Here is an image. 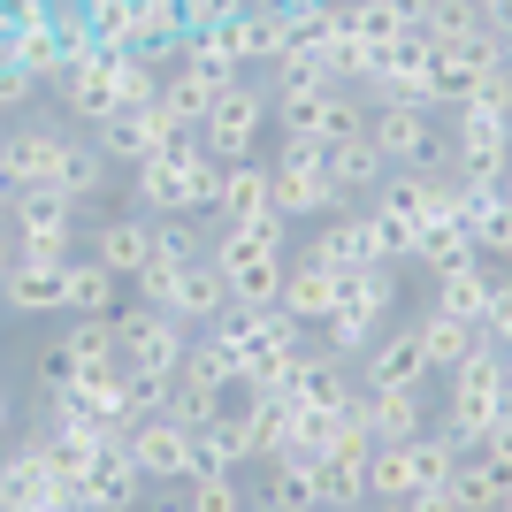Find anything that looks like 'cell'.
<instances>
[{"label":"cell","instance_id":"1","mask_svg":"<svg viewBox=\"0 0 512 512\" xmlns=\"http://www.w3.org/2000/svg\"><path fill=\"white\" fill-rule=\"evenodd\" d=\"M214 276L230 283L237 306H276L283 299V268H291V245L268 230H253V222H214Z\"/></svg>","mask_w":512,"mask_h":512},{"label":"cell","instance_id":"2","mask_svg":"<svg viewBox=\"0 0 512 512\" xmlns=\"http://www.w3.org/2000/svg\"><path fill=\"white\" fill-rule=\"evenodd\" d=\"M268 130H276V100H268V77H230L222 85V100L199 115V153H214V161H268Z\"/></svg>","mask_w":512,"mask_h":512},{"label":"cell","instance_id":"3","mask_svg":"<svg viewBox=\"0 0 512 512\" xmlns=\"http://www.w3.org/2000/svg\"><path fill=\"white\" fill-rule=\"evenodd\" d=\"M367 138L383 153V169H444L451 161L444 115L428 100H367Z\"/></svg>","mask_w":512,"mask_h":512},{"label":"cell","instance_id":"4","mask_svg":"<svg viewBox=\"0 0 512 512\" xmlns=\"http://www.w3.org/2000/svg\"><path fill=\"white\" fill-rule=\"evenodd\" d=\"M451 161L444 169L467 184V192H497L512 176V115H490V107H451L444 115Z\"/></svg>","mask_w":512,"mask_h":512},{"label":"cell","instance_id":"5","mask_svg":"<svg viewBox=\"0 0 512 512\" xmlns=\"http://www.w3.org/2000/svg\"><path fill=\"white\" fill-rule=\"evenodd\" d=\"M505 406H512V390H505V352L474 344L467 360H459V367L444 375V413H436V421H444L451 436H459V444L474 451V436H482V428H490Z\"/></svg>","mask_w":512,"mask_h":512},{"label":"cell","instance_id":"6","mask_svg":"<svg viewBox=\"0 0 512 512\" xmlns=\"http://www.w3.org/2000/svg\"><path fill=\"white\" fill-rule=\"evenodd\" d=\"M69 123H16L8 138H0V169H8V184L16 192H62L69 176Z\"/></svg>","mask_w":512,"mask_h":512},{"label":"cell","instance_id":"7","mask_svg":"<svg viewBox=\"0 0 512 512\" xmlns=\"http://www.w3.org/2000/svg\"><path fill=\"white\" fill-rule=\"evenodd\" d=\"M230 398H237L230 360H222V352L192 329V352H184V367H176V383H169V413L184 428H207L214 413H230Z\"/></svg>","mask_w":512,"mask_h":512},{"label":"cell","instance_id":"8","mask_svg":"<svg viewBox=\"0 0 512 512\" xmlns=\"http://www.w3.org/2000/svg\"><path fill=\"white\" fill-rule=\"evenodd\" d=\"M115 352H123V367L176 375L184 352H192V329H184L176 314H161V306H130V314H115Z\"/></svg>","mask_w":512,"mask_h":512},{"label":"cell","instance_id":"9","mask_svg":"<svg viewBox=\"0 0 512 512\" xmlns=\"http://www.w3.org/2000/svg\"><path fill=\"white\" fill-rule=\"evenodd\" d=\"M146 490H153V482L138 474V459H130V444H123V436H107V444L85 459V474L69 482L77 512H130V505H138Z\"/></svg>","mask_w":512,"mask_h":512},{"label":"cell","instance_id":"10","mask_svg":"<svg viewBox=\"0 0 512 512\" xmlns=\"http://www.w3.org/2000/svg\"><path fill=\"white\" fill-rule=\"evenodd\" d=\"M8 237H16V253L69 260V245H77V207H69V192H16L8 199Z\"/></svg>","mask_w":512,"mask_h":512},{"label":"cell","instance_id":"11","mask_svg":"<svg viewBox=\"0 0 512 512\" xmlns=\"http://www.w3.org/2000/svg\"><path fill=\"white\" fill-rule=\"evenodd\" d=\"M360 383L367 390H421L428 383V344H421V321H390L383 337L360 352Z\"/></svg>","mask_w":512,"mask_h":512},{"label":"cell","instance_id":"12","mask_svg":"<svg viewBox=\"0 0 512 512\" xmlns=\"http://www.w3.org/2000/svg\"><path fill=\"white\" fill-rule=\"evenodd\" d=\"M130 459H138V474L146 482H192V428L176 421V413H146V421H130Z\"/></svg>","mask_w":512,"mask_h":512},{"label":"cell","instance_id":"13","mask_svg":"<svg viewBox=\"0 0 512 512\" xmlns=\"http://www.w3.org/2000/svg\"><path fill=\"white\" fill-rule=\"evenodd\" d=\"M0 306L8 314H69V260L16 253L8 276H0Z\"/></svg>","mask_w":512,"mask_h":512},{"label":"cell","instance_id":"14","mask_svg":"<svg viewBox=\"0 0 512 512\" xmlns=\"http://www.w3.org/2000/svg\"><path fill=\"white\" fill-rule=\"evenodd\" d=\"M260 459V428L245 406L214 413L207 428H192V474H245Z\"/></svg>","mask_w":512,"mask_h":512},{"label":"cell","instance_id":"15","mask_svg":"<svg viewBox=\"0 0 512 512\" xmlns=\"http://www.w3.org/2000/svg\"><path fill=\"white\" fill-rule=\"evenodd\" d=\"M54 92H62V107L77 115V123H107L115 115V69H107L100 46H77V54H62V77H54Z\"/></svg>","mask_w":512,"mask_h":512},{"label":"cell","instance_id":"16","mask_svg":"<svg viewBox=\"0 0 512 512\" xmlns=\"http://www.w3.org/2000/svg\"><path fill=\"white\" fill-rule=\"evenodd\" d=\"M291 253H314V260H329V268H367V260H383V245H375L367 207H337L306 245H291Z\"/></svg>","mask_w":512,"mask_h":512},{"label":"cell","instance_id":"17","mask_svg":"<svg viewBox=\"0 0 512 512\" xmlns=\"http://www.w3.org/2000/svg\"><path fill=\"white\" fill-rule=\"evenodd\" d=\"M283 314L299 321V329H321V321L337 314V268L314 253H291V268H283Z\"/></svg>","mask_w":512,"mask_h":512},{"label":"cell","instance_id":"18","mask_svg":"<svg viewBox=\"0 0 512 512\" xmlns=\"http://www.w3.org/2000/svg\"><path fill=\"white\" fill-rule=\"evenodd\" d=\"M100 268H115L123 283H138V268L153 260V214H107L92 222V245H85Z\"/></svg>","mask_w":512,"mask_h":512},{"label":"cell","instance_id":"19","mask_svg":"<svg viewBox=\"0 0 512 512\" xmlns=\"http://www.w3.org/2000/svg\"><path fill=\"white\" fill-rule=\"evenodd\" d=\"M230 77H237V69H222V62H184V54H176L169 77H161V107H169L176 123L199 130V115L222 100V85H230Z\"/></svg>","mask_w":512,"mask_h":512},{"label":"cell","instance_id":"20","mask_svg":"<svg viewBox=\"0 0 512 512\" xmlns=\"http://www.w3.org/2000/svg\"><path fill=\"white\" fill-rule=\"evenodd\" d=\"M367 428H375V444H406V436H421L428 421H436V406H428V383L421 390H367Z\"/></svg>","mask_w":512,"mask_h":512},{"label":"cell","instance_id":"21","mask_svg":"<svg viewBox=\"0 0 512 512\" xmlns=\"http://www.w3.org/2000/svg\"><path fill=\"white\" fill-rule=\"evenodd\" d=\"M276 192H268V161H222V199H214V222H268Z\"/></svg>","mask_w":512,"mask_h":512},{"label":"cell","instance_id":"22","mask_svg":"<svg viewBox=\"0 0 512 512\" xmlns=\"http://www.w3.org/2000/svg\"><path fill=\"white\" fill-rule=\"evenodd\" d=\"M321 169H329V184L344 192V207H360L375 184H383V153H375V138H337V146H321Z\"/></svg>","mask_w":512,"mask_h":512},{"label":"cell","instance_id":"23","mask_svg":"<svg viewBox=\"0 0 512 512\" xmlns=\"http://www.w3.org/2000/svg\"><path fill=\"white\" fill-rule=\"evenodd\" d=\"M497 276H505V268H490V260L444 268V276H436V291H428V306H436V314H459V321H482V314H490Z\"/></svg>","mask_w":512,"mask_h":512},{"label":"cell","instance_id":"24","mask_svg":"<svg viewBox=\"0 0 512 512\" xmlns=\"http://www.w3.org/2000/svg\"><path fill=\"white\" fill-rule=\"evenodd\" d=\"M230 306H237V299H230V283L214 276V260L199 253L192 268H184V283H176V306H169V314L184 321V329H207V321H222Z\"/></svg>","mask_w":512,"mask_h":512},{"label":"cell","instance_id":"25","mask_svg":"<svg viewBox=\"0 0 512 512\" xmlns=\"http://www.w3.org/2000/svg\"><path fill=\"white\" fill-rule=\"evenodd\" d=\"M367 130V92L360 85H329L314 100V115L299 123V138H314V146H337V138H360Z\"/></svg>","mask_w":512,"mask_h":512},{"label":"cell","instance_id":"26","mask_svg":"<svg viewBox=\"0 0 512 512\" xmlns=\"http://www.w3.org/2000/svg\"><path fill=\"white\" fill-rule=\"evenodd\" d=\"M413 490H421L413 444H375V459H367V505H375V512H398Z\"/></svg>","mask_w":512,"mask_h":512},{"label":"cell","instance_id":"27","mask_svg":"<svg viewBox=\"0 0 512 512\" xmlns=\"http://www.w3.org/2000/svg\"><path fill=\"white\" fill-rule=\"evenodd\" d=\"M130 283L115 268H100L92 253H69V314H123Z\"/></svg>","mask_w":512,"mask_h":512},{"label":"cell","instance_id":"28","mask_svg":"<svg viewBox=\"0 0 512 512\" xmlns=\"http://www.w3.org/2000/svg\"><path fill=\"white\" fill-rule=\"evenodd\" d=\"M421 344H428V375H451V367L467 360L474 344H482V321H459V314H421Z\"/></svg>","mask_w":512,"mask_h":512},{"label":"cell","instance_id":"29","mask_svg":"<svg viewBox=\"0 0 512 512\" xmlns=\"http://www.w3.org/2000/svg\"><path fill=\"white\" fill-rule=\"evenodd\" d=\"M62 192H69V207H77V214L100 207V199L115 192V161H107L92 138H77V146H69V176H62Z\"/></svg>","mask_w":512,"mask_h":512},{"label":"cell","instance_id":"30","mask_svg":"<svg viewBox=\"0 0 512 512\" xmlns=\"http://www.w3.org/2000/svg\"><path fill=\"white\" fill-rule=\"evenodd\" d=\"M444 490L459 512H497V497H505V474L482 459V451H459V467L444 474Z\"/></svg>","mask_w":512,"mask_h":512},{"label":"cell","instance_id":"31","mask_svg":"<svg viewBox=\"0 0 512 512\" xmlns=\"http://www.w3.org/2000/svg\"><path fill=\"white\" fill-rule=\"evenodd\" d=\"M314 497H321V505H367V459H352V451H321V459H314Z\"/></svg>","mask_w":512,"mask_h":512},{"label":"cell","instance_id":"32","mask_svg":"<svg viewBox=\"0 0 512 512\" xmlns=\"http://www.w3.org/2000/svg\"><path fill=\"white\" fill-rule=\"evenodd\" d=\"M413 260H421L428 276H444V268H467V260H482V253H474V230H467V222H428L421 245H413Z\"/></svg>","mask_w":512,"mask_h":512},{"label":"cell","instance_id":"33","mask_svg":"<svg viewBox=\"0 0 512 512\" xmlns=\"http://www.w3.org/2000/svg\"><path fill=\"white\" fill-rule=\"evenodd\" d=\"M352 31H360L367 46H390V39H406V31H421V0H360Z\"/></svg>","mask_w":512,"mask_h":512},{"label":"cell","instance_id":"34","mask_svg":"<svg viewBox=\"0 0 512 512\" xmlns=\"http://www.w3.org/2000/svg\"><path fill=\"white\" fill-rule=\"evenodd\" d=\"M268 505H283V512H314L321 497H314V459H291V451H283V459H268Z\"/></svg>","mask_w":512,"mask_h":512},{"label":"cell","instance_id":"35","mask_svg":"<svg viewBox=\"0 0 512 512\" xmlns=\"http://www.w3.org/2000/svg\"><path fill=\"white\" fill-rule=\"evenodd\" d=\"M314 62L329 69V85H360L367 62H375V46H367L360 31H337V39H321V46H314Z\"/></svg>","mask_w":512,"mask_h":512},{"label":"cell","instance_id":"36","mask_svg":"<svg viewBox=\"0 0 512 512\" xmlns=\"http://www.w3.org/2000/svg\"><path fill=\"white\" fill-rule=\"evenodd\" d=\"M176 490H184L192 512H253V497H245L237 474H192V482H176Z\"/></svg>","mask_w":512,"mask_h":512},{"label":"cell","instance_id":"37","mask_svg":"<svg viewBox=\"0 0 512 512\" xmlns=\"http://www.w3.org/2000/svg\"><path fill=\"white\" fill-rule=\"evenodd\" d=\"M421 31L436 46L467 39V31H482V0H421Z\"/></svg>","mask_w":512,"mask_h":512},{"label":"cell","instance_id":"38","mask_svg":"<svg viewBox=\"0 0 512 512\" xmlns=\"http://www.w3.org/2000/svg\"><path fill=\"white\" fill-rule=\"evenodd\" d=\"M16 62L39 77V85H54L62 77V39H54V23H31V31H16Z\"/></svg>","mask_w":512,"mask_h":512},{"label":"cell","instance_id":"39","mask_svg":"<svg viewBox=\"0 0 512 512\" xmlns=\"http://www.w3.org/2000/svg\"><path fill=\"white\" fill-rule=\"evenodd\" d=\"M169 383H176V375L123 367V413H130V421H146V413H169Z\"/></svg>","mask_w":512,"mask_h":512},{"label":"cell","instance_id":"40","mask_svg":"<svg viewBox=\"0 0 512 512\" xmlns=\"http://www.w3.org/2000/svg\"><path fill=\"white\" fill-rule=\"evenodd\" d=\"M31 92H39V77L16 62V39H0V115H16V107H31Z\"/></svg>","mask_w":512,"mask_h":512},{"label":"cell","instance_id":"41","mask_svg":"<svg viewBox=\"0 0 512 512\" xmlns=\"http://www.w3.org/2000/svg\"><path fill=\"white\" fill-rule=\"evenodd\" d=\"M482 344L512 360V276H497V291H490V314H482Z\"/></svg>","mask_w":512,"mask_h":512},{"label":"cell","instance_id":"42","mask_svg":"<svg viewBox=\"0 0 512 512\" xmlns=\"http://www.w3.org/2000/svg\"><path fill=\"white\" fill-rule=\"evenodd\" d=\"M474 451H482V459H490V467H497V474L512 482V406L497 413V421L482 428V436H474Z\"/></svg>","mask_w":512,"mask_h":512},{"label":"cell","instance_id":"43","mask_svg":"<svg viewBox=\"0 0 512 512\" xmlns=\"http://www.w3.org/2000/svg\"><path fill=\"white\" fill-rule=\"evenodd\" d=\"M176 8H184V31H214V23L245 16V0H176Z\"/></svg>","mask_w":512,"mask_h":512},{"label":"cell","instance_id":"44","mask_svg":"<svg viewBox=\"0 0 512 512\" xmlns=\"http://www.w3.org/2000/svg\"><path fill=\"white\" fill-rule=\"evenodd\" d=\"M398 512H459V505H451V490L436 482V490H413V497H406Z\"/></svg>","mask_w":512,"mask_h":512},{"label":"cell","instance_id":"45","mask_svg":"<svg viewBox=\"0 0 512 512\" xmlns=\"http://www.w3.org/2000/svg\"><path fill=\"white\" fill-rule=\"evenodd\" d=\"M0 436H8V383H0Z\"/></svg>","mask_w":512,"mask_h":512},{"label":"cell","instance_id":"46","mask_svg":"<svg viewBox=\"0 0 512 512\" xmlns=\"http://www.w3.org/2000/svg\"><path fill=\"white\" fill-rule=\"evenodd\" d=\"M321 512H375V505H321Z\"/></svg>","mask_w":512,"mask_h":512},{"label":"cell","instance_id":"47","mask_svg":"<svg viewBox=\"0 0 512 512\" xmlns=\"http://www.w3.org/2000/svg\"><path fill=\"white\" fill-rule=\"evenodd\" d=\"M161 512H192V505H184V497H169V505H161Z\"/></svg>","mask_w":512,"mask_h":512},{"label":"cell","instance_id":"48","mask_svg":"<svg viewBox=\"0 0 512 512\" xmlns=\"http://www.w3.org/2000/svg\"><path fill=\"white\" fill-rule=\"evenodd\" d=\"M497 512H512V482H505V497H497Z\"/></svg>","mask_w":512,"mask_h":512},{"label":"cell","instance_id":"49","mask_svg":"<svg viewBox=\"0 0 512 512\" xmlns=\"http://www.w3.org/2000/svg\"><path fill=\"white\" fill-rule=\"evenodd\" d=\"M505 390H512V360H505Z\"/></svg>","mask_w":512,"mask_h":512},{"label":"cell","instance_id":"50","mask_svg":"<svg viewBox=\"0 0 512 512\" xmlns=\"http://www.w3.org/2000/svg\"><path fill=\"white\" fill-rule=\"evenodd\" d=\"M505 184H512V176H505Z\"/></svg>","mask_w":512,"mask_h":512}]
</instances>
